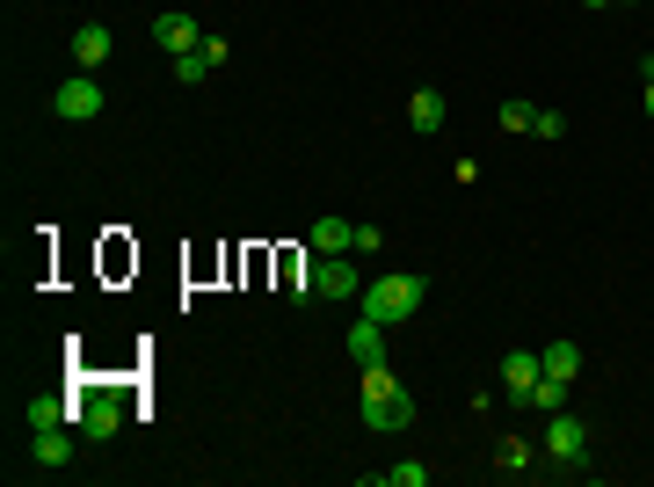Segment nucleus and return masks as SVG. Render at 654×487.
I'll return each mask as SVG.
<instances>
[{
    "label": "nucleus",
    "mask_w": 654,
    "mask_h": 487,
    "mask_svg": "<svg viewBox=\"0 0 654 487\" xmlns=\"http://www.w3.org/2000/svg\"><path fill=\"white\" fill-rule=\"evenodd\" d=\"M73 459V430H37V465H66Z\"/></svg>",
    "instance_id": "15"
},
{
    "label": "nucleus",
    "mask_w": 654,
    "mask_h": 487,
    "mask_svg": "<svg viewBox=\"0 0 654 487\" xmlns=\"http://www.w3.org/2000/svg\"><path fill=\"white\" fill-rule=\"evenodd\" d=\"M640 80H654V51H640Z\"/></svg>",
    "instance_id": "23"
},
{
    "label": "nucleus",
    "mask_w": 654,
    "mask_h": 487,
    "mask_svg": "<svg viewBox=\"0 0 654 487\" xmlns=\"http://www.w3.org/2000/svg\"><path fill=\"white\" fill-rule=\"evenodd\" d=\"M408 422H414L408 393H379V400H363V430H408Z\"/></svg>",
    "instance_id": "11"
},
{
    "label": "nucleus",
    "mask_w": 654,
    "mask_h": 487,
    "mask_svg": "<svg viewBox=\"0 0 654 487\" xmlns=\"http://www.w3.org/2000/svg\"><path fill=\"white\" fill-rule=\"evenodd\" d=\"M349 357H357V371H363V364H386V320L363 313L357 328H349Z\"/></svg>",
    "instance_id": "12"
},
{
    "label": "nucleus",
    "mask_w": 654,
    "mask_h": 487,
    "mask_svg": "<svg viewBox=\"0 0 654 487\" xmlns=\"http://www.w3.org/2000/svg\"><path fill=\"white\" fill-rule=\"evenodd\" d=\"M422 292H429V284H422L414 269H386V277H371V284H363V313L393 328V320L422 313Z\"/></svg>",
    "instance_id": "1"
},
{
    "label": "nucleus",
    "mask_w": 654,
    "mask_h": 487,
    "mask_svg": "<svg viewBox=\"0 0 654 487\" xmlns=\"http://www.w3.org/2000/svg\"><path fill=\"white\" fill-rule=\"evenodd\" d=\"M538 364H546V379H567V386H575V379H581V349H575V342H546V349H538Z\"/></svg>",
    "instance_id": "14"
},
{
    "label": "nucleus",
    "mask_w": 654,
    "mask_h": 487,
    "mask_svg": "<svg viewBox=\"0 0 654 487\" xmlns=\"http://www.w3.org/2000/svg\"><path fill=\"white\" fill-rule=\"evenodd\" d=\"M386 487H429V465H422V459H400V465H386Z\"/></svg>",
    "instance_id": "20"
},
{
    "label": "nucleus",
    "mask_w": 654,
    "mask_h": 487,
    "mask_svg": "<svg viewBox=\"0 0 654 487\" xmlns=\"http://www.w3.org/2000/svg\"><path fill=\"white\" fill-rule=\"evenodd\" d=\"M204 74H211V59H204V44L175 59V80H182V88H204Z\"/></svg>",
    "instance_id": "18"
},
{
    "label": "nucleus",
    "mask_w": 654,
    "mask_h": 487,
    "mask_svg": "<svg viewBox=\"0 0 654 487\" xmlns=\"http://www.w3.org/2000/svg\"><path fill=\"white\" fill-rule=\"evenodd\" d=\"M546 459L553 465H581L589 459V422H581L575 408H560L553 422H546Z\"/></svg>",
    "instance_id": "2"
},
{
    "label": "nucleus",
    "mask_w": 654,
    "mask_h": 487,
    "mask_svg": "<svg viewBox=\"0 0 654 487\" xmlns=\"http://www.w3.org/2000/svg\"><path fill=\"white\" fill-rule=\"evenodd\" d=\"M117 422H124V400L117 393H80V437H117Z\"/></svg>",
    "instance_id": "6"
},
{
    "label": "nucleus",
    "mask_w": 654,
    "mask_h": 487,
    "mask_svg": "<svg viewBox=\"0 0 654 487\" xmlns=\"http://www.w3.org/2000/svg\"><path fill=\"white\" fill-rule=\"evenodd\" d=\"M524 408H546V414H560V408H567V379H538Z\"/></svg>",
    "instance_id": "17"
},
{
    "label": "nucleus",
    "mask_w": 654,
    "mask_h": 487,
    "mask_svg": "<svg viewBox=\"0 0 654 487\" xmlns=\"http://www.w3.org/2000/svg\"><path fill=\"white\" fill-rule=\"evenodd\" d=\"M589 8H611V0H589Z\"/></svg>",
    "instance_id": "25"
},
{
    "label": "nucleus",
    "mask_w": 654,
    "mask_h": 487,
    "mask_svg": "<svg viewBox=\"0 0 654 487\" xmlns=\"http://www.w3.org/2000/svg\"><path fill=\"white\" fill-rule=\"evenodd\" d=\"M379 393H400L393 364H363V400H379Z\"/></svg>",
    "instance_id": "21"
},
{
    "label": "nucleus",
    "mask_w": 654,
    "mask_h": 487,
    "mask_svg": "<svg viewBox=\"0 0 654 487\" xmlns=\"http://www.w3.org/2000/svg\"><path fill=\"white\" fill-rule=\"evenodd\" d=\"M313 298H363L357 255H313Z\"/></svg>",
    "instance_id": "3"
},
{
    "label": "nucleus",
    "mask_w": 654,
    "mask_h": 487,
    "mask_svg": "<svg viewBox=\"0 0 654 487\" xmlns=\"http://www.w3.org/2000/svg\"><path fill=\"white\" fill-rule=\"evenodd\" d=\"M538 379H546V364H538V349H509V357H502V400H509V408H524Z\"/></svg>",
    "instance_id": "5"
},
{
    "label": "nucleus",
    "mask_w": 654,
    "mask_h": 487,
    "mask_svg": "<svg viewBox=\"0 0 654 487\" xmlns=\"http://www.w3.org/2000/svg\"><path fill=\"white\" fill-rule=\"evenodd\" d=\"M640 88H647V117H654V80H640Z\"/></svg>",
    "instance_id": "24"
},
{
    "label": "nucleus",
    "mask_w": 654,
    "mask_h": 487,
    "mask_svg": "<svg viewBox=\"0 0 654 487\" xmlns=\"http://www.w3.org/2000/svg\"><path fill=\"white\" fill-rule=\"evenodd\" d=\"M306 247L313 255H357V219H313L306 226Z\"/></svg>",
    "instance_id": "9"
},
{
    "label": "nucleus",
    "mask_w": 654,
    "mask_h": 487,
    "mask_svg": "<svg viewBox=\"0 0 654 487\" xmlns=\"http://www.w3.org/2000/svg\"><path fill=\"white\" fill-rule=\"evenodd\" d=\"M531 131H538V139H567V117H560V110H538Z\"/></svg>",
    "instance_id": "22"
},
{
    "label": "nucleus",
    "mask_w": 654,
    "mask_h": 487,
    "mask_svg": "<svg viewBox=\"0 0 654 487\" xmlns=\"http://www.w3.org/2000/svg\"><path fill=\"white\" fill-rule=\"evenodd\" d=\"M495 465H502V473H524V465H531V444H524V437H502V444H495Z\"/></svg>",
    "instance_id": "19"
},
{
    "label": "nucleus",
    "mask_w": 654,
    "mask_h": 487,
    "mask_svg": "<svg viewBox=\"0 0 654 487\" xmlns=\"http://www.w3.org/2000/svg\"><path fill=\"white\" fill-rule=\"evenodd\" d=\"M495 124H502V131H531V124H538V102H524V95H509L502 110H495Z\"/></svg>",
    "instance_id": "16"
},
{
    "label": "nucleus",
    "mask_w": 654,
    "mask_h": 487,
    "mask_svg": "<svg viewBox=\"0 0 654 487\" xmlns=\"http://www.w3.org/2000/svg\"><path fill=\"white\" fill-rule=\"evenodd\" d=\"M408 124L422 131V139H436V131L451 124V102H444V88H414V95H408Z\"/></svg>",
    "instance_id": "8"
},
{
    "label": "nucleus",
    "mask_w": 654,
    "mask_h": 487,
    "mask_svg": "<svg viewBox=\"0 0 654 487\" xmlns=\"http://www.w3.org/2000/svg\"><path fill=\"white\" fill-rule=\"evenodd\" d=\"M102 59H110V29H102V23H80V29H73V66H80V74H95Z\"/></svg>",
    "instance_id": "13"
},
{
    "label": "nucleus",
    "mask_w": 654,
    "mask_h": 487,
    "mask_svg": "<svg viewBox=\"0 0 654 487\" xmlns=\"http://www.w3.org/2000/svg\"><path fill=\"white\" fill-rule=\"evenodd\" d=\"M51 110H59L66 124H88V117H102V110H110V95L95 88V74H73V80H59Z\"/></svg>",
    "instance_id": "4"
},
{
    "label": "nucleus",
    "mask_w": 654,
    "mask_h": 487,
    "mask_svg": "<svg viewBox=\"0 0 654 487\" xmlns=\"http://www.w3.org/2000/svg\"><path fill=\"white\" fill-rule=\"evenodd\" d=\"M23 414H29V430H80V400H59V393H37Z\"/></svg>",
    "instance_id": "10"
},
{
    "label": "nucleus",
    "mask_w": 654,
    "mask_h": 487,
    "mask_svg": "<svg viewBox=\"0 0 654 487\" xmlns=\"http://www.w3.org/2000/svg\"><path fill=\"white\" fill-rule=\"evenodd\" d=\"M153 44L168 51V59H182V51H196V44H204V29H196L190 15H182V8H168V15H153Z\"/></svg>",
    "instance_id": "7"
}]
</instances>
